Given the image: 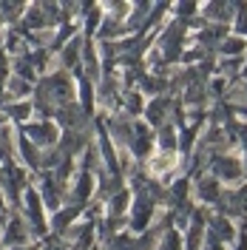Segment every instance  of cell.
Returning <instances> with one entry per match:
<instances>
[{"instance_id": "8992f818", "label": "cell", "mask_w": 247, "mask_h": 250, "mask_svg": "<svg viewBox=\"0 0 247 250\" xmlns=\"http://www.w3.org/2000/svg\"><path fill=\"white\" fill-rule=\"evenodd\" d=\"M179 245H182L179 233H176V230H168V233H165V239H162V250H182Z\"/></svg>"}, {"instance_id": "277c9868", "label": "cell", "mask_w": 247, "mask_h": 250, "mask_svg": "<svg viewBox=\"0 0 247 250\" xmlns=\"http://www.w3.org/2000/svg\"><path fill=\"white\" fill-rule=\"evenodd\" d=\"M199 196H202V199H207V202L219 199V188H216V182H213V179H207V182L202 179V182H199Z\"/></svg>"}, {"instance_id": "5bb4252c", "label": "cell", "mask_w": 247, "mask_h": 250, "mask_svg": "<svg viewBox=\"0 0 247 250\" xmlns=\"http://www.w3.org/2000/svg\"><path fill=\"white\" fill-rule=\"evenodd\" d=\"M239 20H242V23H239V31H242V34H247V17H239Z\"/></svg>"}, {"instance_id": "4fadbf2b", "label": "cell", "mask_w": 247, "mask_h": 250, "mask_svg": "<svg viewBox=\"0 0 247 250\" xmlns=\"http://www.w3.org/2000/svg\"><path fill=\"white\" fill-rule=\"evenodd\" d=\"M236 250H247V236H242V239H239V245H236Z\"/></svg>"}, {"instance_id": "52a82bcc", "label": "cell", "mask_w": 247, "mask_h": 250, "mask_svg": "<svg viewBox=\"0 0 247 250\" xmlns=\"http://www.w3.org/2000/svg\"><path fill=\"white\" fill-rule=\"evenodd\" d=\"M159 145L170 151V148H176V137H173V128H162V134H159Z\"/></svg>"}, {"instance_id": "30bf717a", "label": "cell", "mask_w": 247, "mask_h": 250, "mask_svg": "<svg viewBox=\"0 0 247 250\" xmlns=\"http://www.w3.org/2000/svg\"><path fill=\"white\" fill-rule=\"evenodd\" d=\"M125 202H128V196L125 193H117V199H111V213H123Z\"/></svg>"}, {"instance_id": "7a4b0ae2", "label": "cell", "mask_w": 247, "mask_h": 250, "mask_svg": "<svg viewBox=\"0 0 247 250\" xmlns=\"http://www.w3.org/2000/svg\"><path fill=\"white\" fill-rule=\"evenodd\" d=\"M29 140L37 142V145H51V142L57 140V131H54V125H48V123L31 125L29 128Z\"/></svg>"}, {"instance_id": "7c38bea8", "label": "cell", "mask_w": 247, "mask_h": 250, "mask_svg": "<svg viewBox=\"0 0 247 250\" xmlns=\"http://www.w3.org/2000/svg\"><path fill=\"white\" fill-rule=\"evenodd\" d=\"M125 103H128V108H131V114H137V111L142 108V100H139L137 94H128V97H125Z\"/></svg>"}, {"instance_id": "3957f363", "label": "cell", "mask_w": 247, "mask_h": 250, "mask_svg": "<svg viewBox=\"0 0 247 250\" xmlns=\"http://www.w3.org/2000/svg\"><path fill=\"white\" fill-rule=\"evenodd\" d=\"M165 117H168V100H154L151 108H148V120L154 125H159Z\"/></svg>"}, {"instance_id": "9c48e42d", "label": "cell", "mask_w": 247, "mask_h": 250, "mask_svg": "<svg viewBox=\"0 0 247 250\" xmlns=\"http://www.w3.org/2000/svg\"><path fill=\"white\" fill-rule=\"evenodd\" d=\"M9 91L15 94V97H23V94H29V85H26V80L15 77L12 83H9Z\"/></svg>"}, {"instance_id": "5b68a950", "label": "cell", "mask_w": 247, "mask_h": 250, "mask_svg": "<svg viewBox=\"0 0 247 250\" xmlns=\"http://www.w3.org/2000/svg\"><path fill=\"white\" fill-rule=\"evenodd\" d=\"M222 54H239V51H245V40L242 37H236V40H225L222 46H219Z\"/></svg>"}, {"instance_id": "ba28073f", "label": "cell", "mask_w": 247, "mask_h": 250, "mask_svg": "<svg viewBox=\"0 0 247 250\" xmlns=\"http://www.w3.org/2000/svg\"><path fill=\"white\" fill-rule=\"evenodd\" d=\"M12 225H15V228L9 230V236H6V242H20V239L26 236V228H23V222H20V219H15Z\"/></svg>"}, {"instance_id": "8fae6325", "label": "cell", "mask_w": 247, "mask_h": 250, "mask_svg": "<svg viewBox=\"0 0 247 250\" xmlns=\"http://www.w3.org/2000/svg\"><path fill=\"white\" fill-rule=\"evenodd\" d=\"M29 105H12V108H9V114H12V117H17V120H26V117H29Z\"/></svg>"}, {"instance_id": "6da1fadb", "label": "cell", "mask_w": 247, "mask_h": 250, "mask_svg": "<svg viewBox=\"0 0 247 250\" xmlns=\"http://www.w3.org/2000/svg\"><path fill=\"white\" fill-rule=\"evenodd\" d=\"M213 171H216L222 179H239V176H242V162L233 159V156H216V159H213Z\"/></svg>"}]
</instances>
